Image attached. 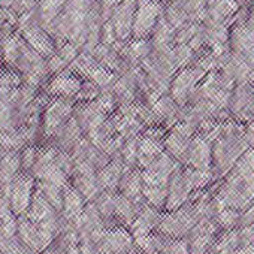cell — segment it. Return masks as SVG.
Here are the masks:
<instances>
[{
    "mask_svg": "<svg viewBox=\"0 0 254 254\" xmlns=\"http://www.w3.org/2000/svg\"><path fill=\"white\" fill-rule=\"evenodd\" d=\"M3 63L21 75L23 82L38 88L50 75L47 60L39 56L15 30L2 41Z\"/></svg>",
    "mask_w": 254,
    "mask_h": 254,
    "instance_id": "1",
    "label": "cell"
},
{
    "mask_svg": "<svg viewBox=\"0 0 254 254\" xmlns=\"http://www.w3.org/2000/svg\"><path fill=\"white\" fill-rule=\"evenodd\" d=\"M248 148L250 145L245 139V127L238 121L226 120L212 142L214 175L226 177Z\"/></svg>",
    "mask_w": 254,
    "mask_h": 254,
    "instance_id": "2",
    "label": "cell"
},
{
    "mask_svg": "<svg viewBox=\"0 0 254 254\" xmlns=\"http://www.w3.org/2000/svg\"><path fill=\"white\" fill-rule=\"evenodd\" d=\"M18 29L17 32L21 35V38L45 60L53 57L56 54V42L53 36L38 23L33 9L18 17Z\"/></svg>",
    "mask_w": 254,
    "mask_h": 254,
    "instance_id": "3",
    "label": "cell"
},
{
    "mask_svg": "<svg viewBox=\"0 0 254 254\" xmlns=\"http://www.w3.org/2000/svg\"><path fill=\"white\" fill-rule=\"evenodd\" d=\"M206 72L202 70L200 67H197L196 64H189L183 69H180L172 81H171V87H169V91H171V97L175 100V103L181 108H184L191 96L194 94L197 85L200 84V81L205 78Z\"/></svg>",
    "mask_w": 254,
    "mask_h": 254,
    "instance_id": "4",
    "label": "cell"
},
{
    "mask_svg": "<svg viewBox=\"0 0 254 254\" xmlns=\"http://www.w3.org/2000/svg\"><path fill=\"white\" fill-rule=\"evenodd\" d=\"M73 103L72 99L66 97H54L50 103H47L44 117H42V132L47 138H54L63 126L73 117Z\"/></svg>",
    "mask_w": 254,
    "mask_h": 254,
    "instance_id": "5",
    "label": "cell"
},
{
    "mask_svg": "<svg viewBox=\"0 0 254 254\" xmlns=\"http://www.w3.org/2000/svg\"><path fill=\"white\" fill-rule=\"evenodd\" d=\"M196 135V127L190 123L181 120L171 127V130L165 136V151L174 157L178 163H186L187 151L193 136Z\"/></svg>",
    "mask_w": 254,
    "mask_h": 254,
    "instance_id": "6",
    "label": "cell"
},
{
    "mask_svg": "<svg viewBox=\"0 0 254 254\" xmlns=\"http://www.w3.org/2000/svg\"><path fill=\"white\" fill-rule=\"evenodd\" d=\"M96 244L100 254H133L136 250L133 235L123 226L105 229Z\"/></svg>",
    "mask_w": 254,
    "mask_h": 254,
    "instance_id": "7",
    "label": "cell"
},
{
    "mask_svg": "<svg viewBox=\"0 0 254 254\" xmlns=\"http://www.w3.org/2000/svg\"><path fill=\"white\" fill-rule=\"evenodd\" d=\"M229 109L235 121L248 124L254 121V84L241 82L232 91Z\"/></svg>",
    "mask_w": 254,
    "mask_h": 254,
    "instance_id": "8",
    "label": "cell"
},
{
    "mask_svg": "<svg viewBox=\"0 0 254 254\" xmlns=\"http://www.w3.org/2000/svg\"><path fill=\"white\" fill-rule=\"evenodd\" d=\"M135 12H136V0H123L106 20L111 24L118 42H124L132 36Z\"/></svg>",
    "mask_w": 254,
    "mask_h": 254,
    "instance_id": "9",
    "label": "cell"
},
{
    "mask_svg": "<svg viewBox=\"0 0 254 254\" xmlns=\"http://www.w3.org/2000/svg\"><path fill=\"white\" fill-rule=\"evenodd\" d=\"M8 193H9L11 211L15 215L24 214L26 211H29L33 196V177L29 175L27 172L18 174L11 183Z\"/></svg>",
    "mask_w": 254,
    "mask_h": 254,
    "instance_id": "10",
    "label": "cell"
},
{
    "mask_svg": "<svg viewBox=\"0 0 254 254\" xmlns=\"http://www.w3.org/2000/svg\"><path fill=\"white\" fill-rule=\"evenodd\" d=\"M82 81L84 79L76 72L67 67L56 73L50 79L47 85V93L54 97H66V99L78 97L81 87H82Z\"/></svg>",
    "mask_w": 254,
    "mask_h": 254,
    "instance_id": "11",
    "label": "cell"
},
{
    "mask_svg": "<svg viewBox=\"0 0 254 254\" xmlns=\"http://www.w3.org/2000/svg\"><path fill=\"white\" fill-rule=\"evenodd\" d=\"M193 193V189L186 178V174L181 166H178L174 174L169 178V186H168V199H166V211H175L181 208L184 203L189 202L190 196Z\"/></svg>",
    "mask_w": 254,
    "mask_h": 254,
    "instance_id": "12",
    "label": "cell"
},
{
    "mask_svg": "<svg viewBox=\"0 0 254 254\" xmlns=\"http://www.w3.org/2000/svg\"><path fill=\"white\" fill-rule=\"evenodd\" d=\"M184 165L194 169H212V142L196 133L190 142Z\"/></svg>",
    "mask_w": 254,
    "mask_h": 254,
    "instance_id": "13",
    "label": "cell"
},
{
    "mask_svg": "<svg viewBox=\"0 0 254 254\" xmlns=\"http://www.w3.org/2000/svg\"><path fill=\"white\" fill-rule=\"evenodd\" d=\"M162 212L160 209L151 206L150 203L141 205L138 215L135 218V221L132 223V235L133 238H141V236H147L151 235V232L154 229L159 227L160 221H162Z\"/></svg>",
    "mask_w": 254,
    "mask_h": 254,
    "instance_id": "14",
    "label": "cell"
},
{
    "mask_svg": "<svg viewBox=\"0 0 254 254\" xmlns=\"http://www.w3.org/2000/svg\"><path fill=\"white\" fill-rule=\"evenodd\" d=\"M126 171L127 168L124 166L121 159H114L108 165H105L102 169H99L96 174V178H97V184L100 190L115 191Z\"/></svg>",
    "mask_w": 254,
    "mask_h": 254,
    "instance_id": "15",
    "label": "cell"
},
{
    "mask_svg": "<svg viewBox=\"0 0 254 254\" xmlns=\"http://www.w3.org/2000/svg\"><path fill=\"white\" fill-rule=\"evenodd\" d=\"M21 168L20 151L0 150V184L2 187H9L14 178L18 175Z\"/></svg>",
    "mask_w": 254,
    "mask_h": 254,
    "instance_id": "16",
    "label": "cell"
},
{
    "mask_svg": "<svg viewBox=\"0 0 254 254\" xmlns=\"http://www.w3.org/2000/svg\"><path fill=\"white\" fill-rule=\"evenodd\" d=\"M85 208L84 196L73 187L66 184L63 189V212L67 220L76 221Z\"/></svg>",
    "mask_w": 254,
    "mask_h": 254,
    "instance_id": "17",
    "label": "cell"
},
{
    "mask_svg": "<svg viewBox=\"0 0 254 254\" xmlns=\"http://www.w3.org/2000/svg\"><path fill=\"white\" fill-rule=\"evenodd\" d=\"M54 208L53 205L47 200L45 194L42 193V190L38 187L32 196V202H30V206H29V211H27V218L32 220L33 223H42L51 217H54Z\"/></svg>",
    "mask_w": 254,
    "mask_h": 254,
    "instance_id": "18",
    "label": "cell"
},
{
    "mask_svg": "<svg viewBox=\"0 0 254 254\" xmlns=\"http://www.w3.org/2000/svg\"><path fill=\"white\" fill-rule=\"evenodd\" d=\"M81 135H82V129L79 127L78 121L72 117V118L63 126V129L54 136V139H56L57 144H59V150L67 153V151H72L73 147L82 139Z\"/></svg>",
    "mask_w": 254,
    "mask_h": 254,
    "instance_id": "19",
    "label": "cell"
},
{
    "mask_svg": "<svg viewBox=\"0 0 254 254\" xmlns=\"http://www.w3.org/2000/svg\"><path fill=\"white\" fill-rule=\"evenodd\" d=\"M121 194L130 200L139 202L142 196V177L138 169H127L120 181Z\"/></svg>",
    "mask_w": 254,
    "mask_h": 254,
    "instance_id": "20",
    "label": "cell"
},
{
    "mask_svg": "<svg viewBox=\"0 0 254 254\" xmlns=\"http://www.w3.org/2000/svg\"><path fill=\"white\" fill-rule=\"evenodd\" d=\"M18 233H20L21 242H24L32 251H42L47 248L44 244V239L41 236L38 224L33 223L32 220L21 218L18 221Z\"/></svg>",
    "mask_w": 254,
    "mask_h": 254,
    "instance_id": "21",
    "label": "cell"
},
{
    "mask_svg": "<svg viewBox=\"0 0 254 254\" xmlns=\"http://www.w3.org/2000/svg\"><path fill=\"white\" fill-rule=\"evenodd\" d=\"M171 3L183 9L191 21H202L206 11V0H169Z\"/></svg>",
    "mask_w": 254,
    "mask_h": 254,
    "instance_id": "22",
    "label": "cell"
},
{
    "mask_svg": "<svg viewBox=\"0 0 254 254\" xmlns=\"http://www.w3.org/2000/svg\"><path fill=\"white\" fill-rule=\"evenodd\" d=\"M142 197L154 208L165 209L168 199V186H147L142 184Z\"/></svg>",
    "mask_w": 254,
    "mask_h": 254,
    "instance_id": "23",
    "label": "cell"
},
{
    "mask_svg": "<svg viewBox=\"0 0 254 254\" xmlns=\"http://www.w3.org/2000/svg\"><path fill=\"white\" fill-rule=\"evenodd\" d=\"M183 171H184L186 178L189 180L193 191L206 187L212 181V177H214L212 169H194V168L186 166V168H183Z\"/></svg>",
    "mask_w": 254,
    "mask_h": 254,
    "instance_id": "24",
    "label": "cell"
},
{
    "mask_svg": "<svg viewBox=\"0 0 254 254\" xmlns=\"http://www.w3.org/2000/svg\"><path fill=\"white\" fill-rule=\"evenodd\" d=\"M239 221H241V211H236L232 208H224L217 212V223L227 230H232Z\"/></svg>",
    "mask_w": 254,
    "mask_h": 254,
    "instance_id": "25",
    "label": "cell"
},
{
    "mask_svg": "<svg viewBox=\"0 0 254 254\" xmlns=\"http://www.w3.org/2000/svg\"><path fill=\"white\" fill-rule=\"evenodd\" d=\"M18 232V221L15 220L14 214H8L0 220V239H9L14 238Z\"/></svg>",
    "mask_w": 254,
    "mask_h": 254,
    "instance_id": "26",
    "label": "cell"
},
{
    "mask_svg": "<svg viewBox=\"0 0 254 254\" xmlns=\"http://www.w3.org/2000/svg\"><path fill=\"white\" fill-rule=\"evenodd\" d=\"M21 168L27 172V171H32L33 166H35V162H36V156H38V150L35 147H26L21 153Z\"/></svg>",
    "mask_w": 254,
    "mask_h": 254,
    "instance_id": "27",
    "label": "cell"
},
{
    "mask_svg": "<svg viewBox=\"0 0 254 254\" xmlns=\"http://www.w3.org/2000/svg\"><path fill=\"white\" fill-rule=\"evenodd\" d=\"M9 193H6V187L0 190V220L9 214Z\"/></svg>",
    "mask_w": 254,
    "mask_h": 254,
    "instance_id": "28",
    "label": "cell"
},
{
    "mask_svg": "<svg viewBox=\"0 0 254 254\" xmlns=\"http://www.w3.org/2000/svg\"><path fill=\"white\" fill-rule=\"evenodd\" d=\"M121 2H123V0H97V3L102 6V9L106 12L108 17L111 15V12L118 6Z\"/></svg>",
    "mask_w": 254,
    "mask_h": 254,
    "instance_id": "29",
    "label": "cell"
},
{
    "mask_svg": "<svg viewBox=\"0 0 254 254\" xmlns=\"http://www.w3.org/2000/svg\"><path fill=\"white\" fill-rule=\"evenodd\" d=\"M235 254H254V244H247V245H241Z\"/></svg>",
    "mask_w": 254,
    "mask_h": 254,
    "instance_id": "30",
    "label": "cell"
},
{
    "mask_svg": "<svg viewBox=\"0 0 254 254\" xmlns=\"http://www.w3.org/2000/svg\"><path fill=\"white\" fill-rule=\"evenodd\" d=\"M245 23H247V26H248L251 30H254V2H253L250 11L247 12V20H245Z\"/></svg>",
    "mask_w": 254,
    "mask_h": 254,
    "instance_id": "31",
    "label": "cell"
},
{
    "mask_svg": "<svg viewBox=\"0 0 254 254\" xmlns=\"http://www.w3.org/2000/svg\"><path fill=\"white\" fill-rule=\"evenodd\" d=\"M238 2H242V0H238Z\"/></svg>",
    "mask_w": 254,
    "mask_h": 254,
    "instance_id": "32",
    "label": "cell"
}]
</instances>
